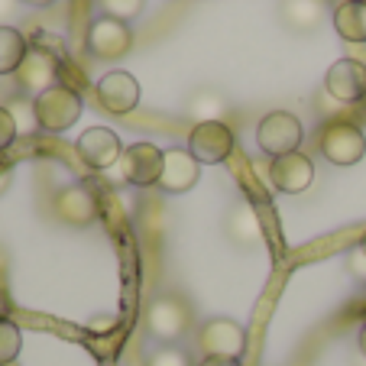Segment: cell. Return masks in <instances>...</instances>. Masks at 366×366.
<instances>
[{
  "label": "cell",
  "mask_w": 366,
  "mask_h": 366,
  "mask_svg": "<svg viewBox=\"0 0 366 366\" xmlns=\"http://www.w3.org/2000/svg\"><path fill=\"white\" fill-rule=\"evenodd\" d=\"M81 94L69 84H56V88L42 91L33 101V117L46 133H65L69 127L78 124L81 117Z\"/></svg>",
  "instance_id": "cell-1"
},
{
  "label": "cell",
  "mask_w": 366,
  "mask_h": 366,
  "mask_svg": "<svg viewBox=\"0 0 366 366\" xmlns=\"http://www.w3.org/2000/svg\"><path fill=\"white\" fill-rule=\"evenodd\" d=\"M302 137H305L302 120L289 111L266 114V117L259 120V127H256V143H259V149H263L266 156H272V159L289 156V152H298Z\"/></svg>",
  "instance_id": "cell-2"
},
{
  "label": "cell",
  "mask_w": 366,
  "mask_h": 366,
  "mask_svg": "<svg viewBox=\"0 0 366 366\" xmlns=\"http://www.w3.org/2000/svg\"><path fill=\"white\" fill-rule=\"evenodd\" d=\"M321 152L334 166H357L366 152V137L357 124L334 120V124H327L321 130Z\"/></svg>",
  "instance_id": "cell-3"
},
{
  "label": "cell",
  "mask_w": 366,
  "mask_h": 366,
  "mask_svg": "<svg viewBox=\"0 0 366 366\" xmlns=\"http://www.w3.org/2000/svg\"><path fill=\"white\" fill-rule=\"evenodd\" d=\"M133 49V33L124 20H114V16H97L88 26V52L94 59L104 62H117V59L130 56Z\"/></svg>",
  "instance_id": "cell-4"
},
{
  "label": "cell",
  "mask_w": 366,
  "mask_h": 366,
  "mask_svg": "<svg viewBox=\"0 0 366 366\" xmlns=\"http://www.w3.org/2000/svg\"><path fill=\"white\" fill-rule=\"evenodd\" d=\"M117 166H120L124 182H130V185H137V188L159 185L162 166H166V149H159V146H152V143H133L124 149Z\"/></svg>",
  "instance_id": "cell-5"
},
{
  "label": "cell",
  "mask_w": 366,
  "mask_h": 366,
  "mask_svg": "<svg viewBox=\"0 0 366 366\" xmlns=\"http://www.w3.org/2000/svg\"><path fill=\"white\" fill-rule=\"evenodd\" d=\"M188 325H192V311L175 295L156 298V302L149 305V311H146V327H149V334L156 340H162V344L179 340L182 334L188 331Z\"/></svg>",
  "instance_id": "cell-6"
},
{
  "label": "cell",
  "mask_w": 366,
  "mask_h": 366,
  "mask_svg": "<svg viewBox=\"0 0 366 366\" xmlns=\"http://www.w3.org/2000/svg\"><path fill=\"white\" fill-rule=\"evenodd\" d=\"M234 149V133H230L227 124L221 120H204L192 130L188 137V152H192L198 162H207V166H214V162H224Z\"/></svg>",
  "instance_id": "cell-7"
},
{
  "label": "cell",
  "mask_w": 366,
  "mask_h": 366,
  "mask_svg": "<svg viewBox=\"0 0 366 366\" xmlns=\"http://www.w3.org/2000/svg\"><path fill=\"white\" fill-rule=\"evenodd\" d=\"M198 347L204 350V357L240 360V353L247 350V331H243V325H237L230 318H214L198 331Z\"/></svg>",
  "instance_id": "cell-8"
},
{
  "label": "cell",
  "mask_w": 366,
  "mask_h": 366,
  "mask_svg": "<svg viewBox=\"0 0 366 366\" xmlns=\"http://www.w3.org/2000/svg\"><path fill=\"white\" fill-rule=\"evenodd\" d=\"M75 149H78V159H81L84 166L97 169V172H101V169H111L114 162H120V156H124V146H120L117 133L104 130V127L84 130L81 137H78Z\"/></svg>",
  "instance_id": "cell-9"
},
{
  "label": "cell",
  "mask_w": 366,
  "mask_h": 366,
  "mask_svg": "<svg viewBox=\"0 0 366 366\" xmlns=\"http://www.w3.org/2000/svg\"><path fill=\"white\" fill-rule=\"evenodd\" d=\"M97 101L107 114H130L139 104V81L130 75V71H107V75L97 81Z\"/></svg>",
  "instance_id": "cell-10"
},
{
  "label": "cell",
  "mask_w": 366,
  "mask_h": 366,
  "mask_svg": "<svg viewBox=\"0 0 366 366\" xmlns=\"http://www.w3.org/2000/svg\"><path fill=\"white\" fill-rule=\"evenodd\" d=\"M325 88H327V94L344 104L363 101L366 97V62H360V59H337L325 75Z\"/></svg>",
  "instance_id": "cell-11"
},
{
  "label": "cell",
  "mask_w": 366,
  "mask_h": 366,
  "mask_svg": "<svg viewBox=\"0 0 366 366\" xmlns=\"http://www.w3.org/2000/svg\"><path fill=\"white\" fill-rule=\"evenodd\" d=\"M56 78H59V59L42 46H29L23 65L16 69V81H20V88H26L29 94L39 97L42 91L56 88L59 84Z\"/></svg>",
  "instance_id": "cell-12"
},
{
  "label": "cell",
  "mask_w": 366,
  "mask_h": 366,
  "mask_svg": "<svg viewBox=\"0 0 366 366\" xmlns=\"http://www.w3.org/2000/svg\"><path fill=\"white\" fill-rule=\"evenodd\" d=\"M52 211L71 227H88L97 221V198L88 185H69L52 198Z\"/></svg>",
  "instance_id": "cell-13"
},
{
  "label": "cell",
  "mask_w": 366,
  "mask_h": 366,
  "mask_svg": "<svg viewBox=\"0 0 366 366\" xmlns=\"http://www.w3.org/2000/svg\"><path fill=\"white\" fill-rule=\"evenodd\" d=\"M269 182L276 185V192L285 194H298L315 182V166H311L308 156L302 152H289V156H279L269 166Z\"/></svg>",
  "instance_id": "cell-14"
},
{
  "label": "cell",
  "mask_w": 366,
  "mask_h": 366,
  "mask_svg": "<svg viewBox=\"0 0 366 366\" xmlns=\"http://www.w3.org/2000/svg\"><path fill=\"white\" fill-rule=\"evenodd\" d=\"M201 175V162L194 159L188 149H166V166H162V179L159 188L169 194H182V192H192L194 182Z\"/></svg>",
  "instance_id": "cell-15"
},
{
  "label": "cell",
  "mask_w": 366,
  "mask_h": 366,
  "mask_svg": "<svg viewBox=\"0 0 366 366\" xmlns=\"http://www.w3.org/2000/svg\"><path fill=\"white\" fill-rule=\"evenodd\" d=\"M334 29L347 42H366V4L347 0L334 10Z\"/></svg>",
  "instance_id": "cell-16"
},
{
  "label": "cell",
  "mask_w": 366,
  "mask_h": 366,
  "mask_svg": "<svg viewBox=\"0 0 366 366\" xmlns=\"http://www.w3.org/2000/svg\"><path fill=\"white\" fill-rule=\"evenodd\" d=\"M29 46L26 36L14 26H0V75H16V69L23 65Z\"/></svg>",
  "instance_id": "cell-17"
},
{
  "label": "cell",
  "mask_w": 366,
  "mask_h": 366,
  "mask_svg": "<svg viewBox=\"0 0 366 366\" xmlns=\"http://www.w3.org/2000/svg\"><path fill=\"white\" fill-rule=\"evenodd\" d=\"M227 230L237 243H256L263 237V227H259V217L249 204H237L227 217Z\"/></svg>",
  "instance_id": "cell-18"
},
{
  "label": "cell",
  "mask_w": 366,
  "mask_h": 366,
  "mask_svg": "<svg viewBox=\"0 0 366 366\" xmlns=\"http://www.w3.org/2000/svg\"><path fill=\"white\" fill-rule=\"evenodd\" d=\"M285 20L298 29H308V26H318L321 20V4L318 0H285Z\"/></svg>",
  "instance_id": "cell-19"
},
{
  "label": "cell",
  "mask_w": 366,
  "mask_h": 366,
  "mask_svg": "<svg viewBox=\"0 0 366 366\" xmlns=\"http://www.w3.org/2000/svg\"><path fill=\"white\" fill-rule=\"evenodd\" d=\"M20 347H23L20 327H16L10 318H0V366L14 363V360L20 357Z\"/></svg>",
  "instance_id": "cell-20"
},
{
  "label": "cell",
  "mask_w": 366,
  "mask_h": 366,
  "mask_svg": "<svg viewBox=\"0 0 366 366\" xmlns=\"http://www.w3.org/2000/svg\"><path fill=\"white\" fill-rule=\"evenodd\" d=\"M146 0H101V10L104 16H114V20H133V16H139V10H143Z\"/></svg>",
  "instance_id": "cell-21"
},
{
  "label": "cell",
  "mask_w": 366,
  "mask_h": 366,
  "mask_svg": "<svg viewBox=\"0 0 366 366\" xmlns=\"http://www.w3.org/2000/svg\"><path fill=\"white\" fill-rule=\"evenodd\" d=\"M146 366H192V360H188V353L179 350V347H159Z\"/></svg>",
  "instance_id": "cell-22"
},
{
  "label": "cell",
  "mask_w": 366,
  "mask_h": 366,
  "mask_svg": "<svg viewBox=\"0 0 366 366\" xmlns=\"http://www.w3.org/2000/svg\"><path fill=\"white\" fill-rule=\"evenodd\" d=\"M16 133H20V127H16L14 111H10V107H0V152L14 143Z\"/></svg>",
  "instance_id": "cell-23"
},
{
  "label": "cell",
  "mask_w": 366,
  "mask_h": 366,
  "mask_svg": "<svg viewBox=\"0 0 366 366\" xmlns=\"http://www.w3.org/2000/svg\"><path fill=\"white\" fill-rule=\"evenodd\" d=\"M217 111H221V101H217L214 94H201L198 101H194V114H201V124H204V120H214Z\"/></svg>",
  "instance_id": "cell-24"
},
{
  "label": "cell",
  "mask_w": 366,
  "mask_h": 366,
  "mask_svg": "<svg viewBox=\"0 0 366 366\" xmlns=\"http://www.w3.org/2000/svg\"><path fill=\"white\" fill-rule=\"evenodd\" d=\"M347 269H350L353 279H360V282H366V253L363 249H353L350 256H347Z\"/></svg>",
  "instance_id": "cell-25"
},
{
  "label": "cell",
  "mask_w": 366,
  "mask_h": 366,
  "mask_svg": "<svg viewBox=\"0 0 366 366\" xmlns=\"http://www.w3.org/2000/svg\"><path fill=\"white\" fill-rule=\"evenodd\" d=\"M198 366H240V360H234V357H204Z\"/></svg>",
  "instance_id": "cell-26"
},
{
  "label": "cell",
  "mask_w": 366,
  "mask_h": 366,
  "mask_svg": "<svg viewBox=\"0 0 366 366\" xmlns=\"http://www.w3.org/2000/svg\"><path fill=\"white\" fill-rule=\"evenodd\" d=\"M14 14V0H0V16Z\"/></svg>",
  "instance_id": "cell-27"
},
{
  "label": "cell",
  "mask_w": 366,
  "mask_h": 366,
  "mask_svg": "<svg viewBox=\"0 0 366 366\" xmlns=\"http://www.w3.org/2000/svg\"><path fill=\"white\" fill-rule=\"evenodd\" d=\"M23 4H29V7H49V4H56V0H23Z\"/></svg>",
  "instance_id": "cell-28"
},
{
  "label": "cell",
  "mask_w": 366,
  "mask_h": 366,
  "mask_svg": "<svg viewBox=\"0 0 366 366\" xmlns=\"http://www.w3.org/2000/svg\"><path fill=\"white\" fill-rule=\"evenodd\" d=\"M360 353L366 357V325H363V331H360Z\"/></svg>",
  "instance_id": "cell-29"
},
{
  "label": "cell",
  "mask_w": 366,
  "mask_h": 366,
  "mask_svg": "<svg viewBox=\"0 0 366 366\" xmlns=\"http://www.w3.org/2000/svg\"><path fill=\"white\" fill-rule=\"evenodd\" d=\"M360 249H363V253H366V230H363V240H360Z\"/></svg>",
  "instance_id": "cell-30"
},
{
  "label": "cell",
  "mask_w": 366,
  "mask_h": 366,
  "mask_svg": "<svg viewBox=\"0 0 366 366\" xmlns=\"http://www.w3.org/2000/svg\"><path fill=\"white\" fill-rule=\"evenodd\" d=\"M360 4H366V0H360Z\"/></svg>",
  "instance_id": "cell-31"
}]
</instances>
